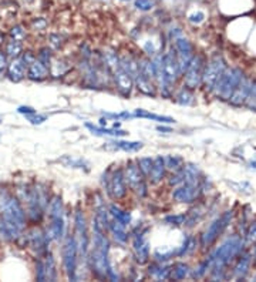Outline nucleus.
Listing matches in <instances>:
<instances>
[{
	"label": "nucleus",
	"mask_w": 256,
	"mask_h": 282,
	"mask_svg": "<svg viewBox=\"0 0 256 282\" xmlns=\"http://www.w3.org/2000/svg\"><path fill=\"white\" fill-rule=\"evenodd\" d=\"M26 224V214L19 200L7 192L0 194V232L6 240H16Z\"/></svg>",
	"instance_id": "1"
},
{
	"label": "nucleus",
	"mask_w": 256,
	"mask_h": 282,
	"mask_svg": "<svg viewBox=\"0 0 256 282\" xmlns=\"http://www.w3.org/2000/svg\"><path fill=\"white\" fill-rule=\"evenodd\" d=\"M108 251H110V241L105 236V228L98 220L94 218L93 221V250L90 252V264L93 274L98 278H110L118 280V276L114 274L113 268L110 266L108 261Z\"/></svg>",
	"instance_id": "2"
},
{
	"label": "nucleus",
	"mask_w": 256,
	"mask_h": 282,
	"mask_svg": "<svg viewBox=\"0 0 256 282\" xmlns=\"http://www.w3.org/2000/svg\"><path fill=\"white\" fill-rule=\"evenodd\" d=\"M242 246H244L242 238L239 235H232L212 254V258H214L212 276H214V280L224 278V272H225L227 265L241 252Z\"/></svg>",
	"instance_id": "3"
},
{
	"label": "nucleus",
	"mask_w": 256,
	"mask_h": 282,
	"mask_svg": "<svg viewBox=\"0 0 256 282\" xmlns=\"http://www.w3.org/2000/svg\"><path fill=\"white\" fill-rule=\"evenodd\" d=\"M181 74L180 66L175 50L172 48L168 53L162 56V80H161V92L165 97H170L171 88L175 84L178 76Z\"/></svg>",
	"instance_id": "4"
},
{
	"label": "nucleus",
	"mask_w": 256,
	"mask_h": 282,
	"mask_svg": "<svg viewBox=\"0 0 256 282\" xmlns=\"http://www.w3.org/2000/svg\"><path fill=\"white\" fill-rule=\"evenodd\" d=\"M244 78V73L239 68H225V72L219 77L217 82V86L214 88V92L217 93L219 98L222 100H228L231 98V96L234 94L235 88L239 84V82Z\"/></svg>",
	"instance_id": "5"
},
{
	"label": "nucleus",
	"mask_w": 256,
	"mask_h": 282,
	"mask_svg": "<svg viewBox=\"0 0 256 282\" xmlns=\"http://www.w3.org/2000/svg\"><path fill=\"white\" fill-rule=\"evenodd\" d=\"M77 261H78V244L76 236H68L63 246V264L67 278L70 281H76Z\"/></svg>",
	"instance_id": "6"
},
{
	"label": "nucleus",
	"mask_w": 256,
	"mask_h": 282,
	"mask_svg": "<svg viewBox=\"0 0 256 282\" xmlns=\"http://www.w3.org/2000/svg\"><path fill=\"white\" fill-rule=\"evenodd\" d=\"M225 68H227V64H225V60L221 54H215L211 58V62L205 66L204 78H202V83L205 86L207 92H214L217 82L222 76V73L225 72Z\"/></svg>",
	"instance_id": "7"
},
{
	"label": "nucleus",
	"mask_w": 256,
	"mask_h": 282,
	"mask_svg": "<svg viewBox=\"0 0 256 282\" xmlns=\"http://www.w3.org/2000/svg\"><path fill=\"white\" fill-rule=\"evenodd\" d=\"M124 178L127 186L135 191L140 197L147 196V184H145V176L142 174V171L138 167V164H135L133 161H130L127 164V167L124 170Z\"/></svg>",
	"instance_id": "8"
},
{
	"label": "nucleus",
	"mask_w": 256,
	"mask_h": 282,
	"mask_svg": "<svg viewBox=\"0 0 256 282\" xmlns=\"http://www.w3.org/2000/svg\"><path fill=\"white\" fill-rule=\"evenodd\" d=\"M232 216H234V211H227V212H224L222 216H218L211 226L209 228L205 231V234L202 235V240H201V245L202 246H209V245H212L217 240H218V236L224 231H225V228L229 226V222L232 221Z\"/></svg>",
	"instance_id": "9"
},
{
	"label": "nucleus",
	"mask_w": 256,
	"mask_h": 282,
	"mask_svg": "<svg viewBox=\"0 0 256 282\" xmlns=\"http://www.w3.org/2000/svg\"><path fill=\"white\" fill-rule=\"evenodd\" d=\"M105 190L110 194V197L114 200H121L127 194V182L124 178V170H114L111 174H104Z\"/></svg>",
	"instance_id": "10"
},
{
	"label": "nucleus",
	"mask_w": 256,
	"mask_h": 282,
	"mask_svg": "<svg viewBox=\"0 0 256 282\" xmlns=\"http://www.w3.org/2000/svg\"><path fill=\"white\" fill-rule=\"evenodd\" d=\"M205 60H204V57L199 56H194V58L191 60L190 66L188 68L185 70V86L191 88V90H194V88H197L201 86L202 83V78H204V72H205Z\"/></svg>",
	"instance_id": "11"
},
{
	"label": "nucleus",
	"mask_w": 256,
	"mask_h": 282,
	"mask_svg": "<svg viewBox=\"0 0 256 282\" xmlns=\"http://www.w3.org/2000/svg\"><path fill=\"white\" fill-rule=\"evenodd\" d=\"M175 54H177V60H178V66H180V72L181 74L185 73V70L190 66L191 60L194 58V48H192V44L188 38H175Z\"/></svg>",
	"instance_id": "12"
},
{
	"label": "nucleus",
	"mask_w": 256,
	"mask_h": 282,
	"mask_svg": "<svg viewBox=\"0 0 256 282\" xmlns=\"http://www.w3.org/2000/svg\"><path fill=\"white\" fill-rule=\"evenodd\" d=\"M74 222H76V240L77 244H78V252L81 254V256H87L88 245H90V235H88V230H87V222H85L84 214L80 210L76 211Z\"/></svg>",
	"instance_id": "13"
},
{
	"label": "nucleus",
	"mask_w": 256,
	"mask_h": 282,
	"mask_svg": "<svg viewBox=\"0 0 256 282\" xmlns=\"http://www.w3.org/2000/svg\"><path fill=\"white\" fill-rule=\"evenodd\" d=\"M201 192V186L199 184H181L172 192V198L182 204H191L198 198Z\"/></svg>",
	"instance_id": "14"
},
{
	"label": "nucleus",
	"mask_w": 256,
	"mask_h": 282,
	"mask_svg": "<svg viewBox=\"0 0 256 282\" xmlns=\"http://www.w3.org/2000/svg\"><path fill=\"white\" fill-rule=\"evenodd\" d=\"M133 250L134 256H135L137 262L140 264V265H144V264L148 262V260H150V242L145 238L144 232H138V234L134 235Z\"/></svg>",
	"instance_id": "15"
},
{
	"label": "nucleus",
	"mask_w": 256,
	"mask_h": 282,
	"mask_svg": "<svg viewBox=\"0 0 256 282\" xmlns=\"http://www.w3.org/2000/svg\"><path fill=\"white\" fill-rule=\"evenodd\" d=\"M114 80H115V86H117V88H118L120 93L123 94V96H130L134 87V78L133 76L128 74L124 70L121 64H120L118 68L114 70Z\"/></svg>",
	"instance_id": "16"
},
{
	"label": "nucleus",
	"mask_w": 256,
	"mask_h": 282,
	"mask_svg": "<svg viewBox=\"0 0 256 282\" xmlns=\"http://www.w3.org/2000/svg\"><path fill=\"white\" fill-rule=\"evenodd\" d=\"M251 84H252V80H249V78H247L244 76V78L239 82V84L235 88L234 94L231 96L229 103L232 104V106H242V104H245L249 90H251Z\"/></svg>",
	"instance_id": "17"
},
{
	"label": "nucleus",
	"mask_w": 256,
	"mask_h": 282,
	"mask_svg": "<svg viewBox=\"0 0 256 282\" xmlns=\"http://www.w3.org/2000/svg\"><path fill=\"white\" fill-rule=\"evenodd\" d=\"M165 161H164V157L162 156H158V157H155L154 161H152V168H151V172H150V176L147 177L148 181L151 182V184H158V182H161L162 178L165 177Z\"/></svg>",
	"instance_id": "18"
},
{
	"label": "nucleus",
	"mask_w": 256,
	"mask_h": 282,
	"mask_svg": "<svg viewBox=\"0 0 256 282\" xmlns=\"http://www.w3.org/2000/svg\"><path fill=\"white\" fill-rule=\"evenodd\" d=\"M64 230H66V226H64L63 216L51 218L47 230V238L50 241H60L63 238V235H64Z\"/></svg>",
	"instance_id": "19"
},
{
	"label": "nucleus",
	"mask_w": 256,
	"mask_h": 282,
	"mask_svg": "<svg viewBox=\"0 0 256 282\" xmlns=\"http://www.w3.org/2000/svg\"><path fill=\"white\" fill-rule=\"evenodd\" d=\"M48 74V67L41 63L40 60H34L30 66H28V72H27V77L33 82H41L44 80Z\"/></svg>",
	"instance_id": "20"
},
{
	"label": "nucleus",
	"mask_w": 256,
	"mask_h": 282,
	"mask_svg": "<svg viewBox=\"0 0 256 282\" xmlns=\"http://www.w3.org/2000/svg\"><path fill=\"white\" fill-rule=\"evenodd\" d=\"M48 241L47 234L41 232L40 230H34L30 234V245L37 251V254H44L47 251Z\"/></svg>",
	"instance_id": "21"
},
{
	"label": "nucleus",
	"mask_w": 256,
	"mask_h": 282,
	"mask_svg": "<svg viewBox=\"0 0 256 282\" xmlns=\"http://www.w3.org/2000/svg\"><path fill=\"white\" fill-rule=\"evenodd\" d=\"M108 148H113V150H123L127 152H135V151H140L144 147L141 141H111L107 144Z\"/></svg>",
	"instance_id": "22"
},
{
	"label": "nucleus",
	"mask_w": 256,
	"mask_h": 282,
	"mask_svg": "<svg viewBox=\"0 0 256 282\" xmlns=\"http://www.w3.org/2000/svg\"><path fill=\"white\" fill-rule=\"evenodd\" d=\"M7 76L11 82L19 83L24 77V64L20 58H13V62L7 67Z\"/></svg>",
	"instance_id": "23"
},
{
	"label": "nucleus",
	"mask_w": 256,
	"mask_h": 282,
	"mask_svg": "<svg viewBox=\"0 0 256 282\" xmlns=\"http://www.w3.org/2000/svg\"><path fill=\"white\" fill-rule=\"evenodd\" d=\"M134 83L137 86L138 92H141L142 94L151 96V97L155 96V87H154V84L151 83V80L147 78L145 76H142L141 73H138V74L134 77Z\"/></svg>",
	"instance_id": "24"
},
{
	"label": "nucleus",
	"mask_w": 256,
	"mask_h": 282,
	"mask_svg": "<svg viewBox=\"0 0 256 282\" xmlns=\"http://www.w3.org/2000/svg\"><path fill=\"white\" fill-rule=\"evenodd\" d=\"M108 231L113 234L114 240L115 241H118V242H127V240H128V234H127V231H125V226L123 224H120L118 221H115L113 216H111V220H110V224H108Z\"/></svg>",
	"instance_id": "25"
},
{
	"label": "nucleus",
	"mask_w": 256,
	"mask_h": 282,
	"mask_svg": "<svg viewBox=\"0 0 256 282\" xmlns=\"http://www.w3.org/2000/svg\"><path fill=\"white\" fill-rule=\"evenodd\" d=\"M108 212L120 224H123L125 226L131 224V214L128 211H125V210H121L120 207H117L115 204H110L108 206Z\"/></svg>",
	"instance_id": "26"
},
{
	"label": "nucleus",
	"mask_w": 256,
	"mask_h": 282,
	"mask_svg": "<svg viewBox=\"0 0 256 282\" xmlns=\"http://www.w3.org/2000/svg\"><path fill=\"white\" fill-rule=\"evenodd\" d=\"M85 127L95 136H110V137H124L127 132L118 130V128H104V127H97L93 126L91 122H85Z\"/></svg>",
	"instance_id": "27"
},
{
	"label": "nucleus",
	"mask_w": 256,
	"mask_h": 282,
	"mask_svg": "<svg viewBox=\"0 0 256 282\" xmlns=\"http://www.w3.org/2000/svg\"><path fill=\"white\" fill-rule=\"evenodd\" d=\"M172 266L170 265H162V264H151L150 265V274L158 281H165L171 276Z\"/></svg>",
	"instance_id": "28"
},
{
	"label": "nucleus",
	"mask_w": 256,
	"mask_h": 282,
	"mask_svg": "<svg viewBox=\"0 0 256 282\" xmlns=\"http://www.w3.org/2000/svg\"><path fill=\"white\" fill-rule=\"evenodd\" d=\"M134 117H140V118H150L152 122H162V124H172V122H175V120L172 118V117H167V116H158V114H154V113H148V112H145V110H141V108H138V110H135L133 113Z\"/></svg>",
	"instance_id": "29"
},
{
	"label": "nucleus",
	"mask_w": 256,
	"mask_h": 282,
	"mask_svg": "<svg viewBox=\"0 0 256 282\" xmlns=\"http://www.w3.org/2000/svg\"><path fill=\"white\" fill-rule=\"evenodd\" d=\"M120 64L128 74L133 76V78L138 74L140 72V63L137 60H134L131 56H124L120 58Z\"/></svg>",
	"instance_id": "30"
},
{
	"label": "nucleus",
	"mask_w": 256,
	"mask_h": 282,
	"mask_svg": "<svg viewBox=\"0 0 256 282\" xmlns=\"http://www.w3.org/2000/svg\"><path fill=\"white\" fill-rule=\"evenodd\" d=\"M251 261H252V258H251L249 254H245L241 256V260L238 261L237 266H235V271H234L237 278H239V280L245 278V275L248 274V270L251 266Z\"/></svg>",
	"instance_id": "31"
},
{
	"label": "nucleus",
	"mask_w": 256,
	"mask_h": 282,
	"mask_svg": "<svg viewBox=\"0 0 256 282\" xmlns=\"http://www.w3.org/2000/svg\"><path fill=\"white\" fill-rule=\"evenodd\" d=\"M164 161H165V167L167 170H170L172 172H178L180 170H182V167L185 166V162H184V158L180 157V156H167V157H164Z\"/></svg>",
	"instance_id": "32"
},
{
	"label": "nucleus",
	"mask_w": 256,
	"mask_h": 282,
	"mask_svg": "<svg viewBox=\"0 0 256 282\" xmlns=\"http://www.w3.org/2000/svg\"><path fill=\"white\" fill-rule=\"evenodd\" d=\"M190 274V266L185 262H178L172 266V272H171V278L175 281H182L188 276Z\"/></svg>",
	"instance_id": "33"
},
{
	"label": "nucleus",
	"mask_w": 256,
	"mask_h": 282,
	"mask_svg": "<svg viewBox=\"0 0 256 282\" xmlns=\"http://www.w3.org/2000/svg\"><path fill=\"white\" fill-rule=\"evenodd\" d=\"M63 201L60 197H54L50 201V206H48V216L50 220L51 218H60L63 216Z\"/></svg>",
	"instance_id": "34"
},
{
	"label": "nucleus",
	"mask_w": 256,
	"mask_h": 282,
	"mask_svg": "<svg viewBox=\"0 0 256 282\" xmlns=\"http://www.w3.org/2000/svg\"><path fill=\"white\" fill-rule=\"evenodd\" d=\"M21 43L20 40H14L11 38L9 43H7V47H6V54L11 58H19L20 53H21Z\"/></svg>",
	"instance_id": "35"
},
{
	"label": "nucleus",
	"mask_w": 256,
	"mask_h": 282,
	"mask_svg": "<svg viewBox=\"0 0 256 282\" xmlns=\"http://www.w3.org/2000/svg\"><path fill=\"white\" fill-rule=\"evenodd\" d=\"M44 266H46V276H47L48 281H54L57 276V271L56 262H54V258L51 254L47 255V261L44 262Z\"/></svg>",
	"instance_id": "36"
},
{
	"label": "nucleus",
	"mask_w": 256,
	"mask_h": 282,
	"mask_svg": "<svg viewBox=\"0 0 256 282\" xmlns=\"http://www.w3.org/2000/svg\"><path fill=\"white\" fill-rule=\"evenodd\" d=\"M177 102L182 106H191L194 104V94L191 93V88H182L180 93L177 94Z\"/></svg>",
	"instance_id": "37"
},
{
	"label": "nucleus",
	"mask_w": 256,
	"mask_h": 282,
	"mask_svg": "<svg viewBox=\"0 0 256 282\" xmlns=\"http://www.w3.org/2000/svg\"><path fill=\"white\" fill-rule=\"evenodd\" d=\"M60 161H61L63 164H66L67 167L87 170V164H85L84 161L81 160V158H73V157H70V156H66V157H63V158H61Z\"/></svg>",
	"instance_id": "38"
},
{
	"label": "nucleus",
	"mask_w": 256,
	"mask_h": 282,
	"mask_svg": "<svg viewBox=\"0 0 256 282\" xmlns=\"http://www.w3.org/2000/svg\"><path fill=\"white\" fill-rule=\"evenodd\" d=\"M212 262H214V258H212V255L209 256L208 260H205L204 262L199 264V266L194 271V274H192V276L194 278H202L205 274H207V271H208V268L212 265Z\"/></svg>",
	"instance_id": "39"
},
{
	"label": "nucleus",
	"mask_w": 256,
	"mask_h": 282,
	"mask_svg": "<svg viewBox=\"0 0 256 282\" xmlns=\"http://www.w3.org/2000/svg\"><path fill=\"white\" fill-rule=\"evenodd\" d=\"M245 104H247V107H249L251 110H256V80H252L251 90H249Z\"/></svg>",
	"instance_id": "40"
},
{
	"label": "nucleus",
	"mask_w": 256,
	"mask_h": 282,
	"mask_svg": "<svg viewBox=\"0 0 256 282\" xmlns=\"http://www.w3.org/2000/svg\"><path fill=\"white\" fill-rule=\"evenodd\" d=\"M152 158L151 157H142L138 160V167L140 170L142 171V174L145 176V177H148L150 176V172H151V168H152Z\"/></svg>",
	"instance_id": "41"
},
{
	"label": "nucleus",
	"mask_w": 256,
	"mask_h": 282,
	"mask_svg": "<svg viewBox=\"0 0 256 282\" xmlns=\"http://www.w3.org/2000/svg\"><path fill=\"white\" fill-rule=\"evenodd\" d=\"M164 221L170 226H184V222L187 221V216L185 214H177V216H167L164 218Z\"/></svg>",
	"instance_id": "42"
},
{
	"label": "nucleus",
	"mask_w": 256,
	"mask_h": 282,
	"mask_svg": "<svg viewBox=\"0 0 256 282\" xmlns=\"http://www.w3.org/2000/svg\"><path fill=\"white\" fill-rule=\"evenodd\" d=\"M105 57V63H107V66L110 67L111 70H115V68H118L120 67V58H118V56L115 54V53H113V52H107L104 54Z\"/></svg>",
	"instance_id": "43"
},
{
	"label": "nucleus",
	"mask_w": 256,
	"mask_h": 282,
	"mask_svg": "<svg viewBox=\"0 0 256 282\" xmlns=\"http://www.w3.org/2000/svg\"><path fill=\"white\" fill-rule=\"evenodd\" d=\"M134 6L141 12H148L154 8V0H134Z\"/></svg>",
	"instance_id": "44"
},
{
	"label": "nucleus",
	"mask_w": 256,
	"mask_h": 282,
	"mask_svg": "<svg viewBox=\"0 0 256 282\" xmlns=\"http://www.w3.org/2000/svg\"><path fill=\"white\" fill-rule=\"evenodd\" d=\"M192 248H194V240H192L191 236H187V238H185V241H184V244H182V246H181L180 250H178L177 255L182 256V255L188 254L190 251H192Z\"/></svg>",
	"instance_id": "45"
},
{
	"label": "nucleus",
	"mask_w": 256,
	"mask_h": 282,
	"mask_svg": "<svg viewBox=\"0 0 256 282\" xmlns=\"http://www.w3.org/2000/svg\"><path fill=\"white\" fill-rule=\"evenodd\" d=\"M36 278H37V281H46L47 280V276H46V266H44L43 261H37V265H36Z\"/></svg>",
	"instance_id": "46"
},
{
	"label": "nucleus",
	"mask_w": 256,
	"mask_h": 282,
	"mask_svg": "<svg viewBox=\"0 0 256 282\" xmlns=\"http://www.w3.org/2000/svg\"><path fill=\"white\" fill-rule=\"evenodd\" d=\"M247 242L248 244H255L256 242V222H252L248 228Z\"/></svg>",
	"instance_id": "47"
},
{
	"label": "nucleus",
	"mask_w": 256,
	"mask_h": 282,
	"mask_svg": "<svg viewBox=\"0 0 256 282\" xmlns=\"http://www.w3.org/2000/svg\"><path fill=\"white\" fill-rule=\"evenodd\" d=\"M26 118H27L28 122H31V124H41V122H44L47 120V117L46 116H40L37 113H33V114H27L26 116Z\"/></svg>",
	"instance_id": "48"
},
{
	"label": "nucleus",
	"mask_w": 256,
	"mask_h": 282,
	"mask_svg": "<svg viewBox=\"0 0 256 282\" xmlns=\"http://www.w3.org/2000/svg\"><path fill=\"white\" fill-rule=\"evenodd\" d=\"M204 19H205L204 12H194V13H191L190 16H188V20H190L191 23H194V24H199V23H202Z\"/></svg>",
	"instance_id": "49"
},
{
	"label": "nucleus",
	"mask_w": 256,
	"mask_h": 282,
	"mask_svg": "<svg viewBox=\"0 0 256 282\" xmlns=\"http://www.w3.org/2000/svg\"><path fill=\"white\" fill-rule=\"evenodd\" d=\"M50 57H51L50 50H48V48H43V50L40 52V54H38V60L48 67L50 66Z\"/></svg>",
	"instance_id": "50"
},
{
	"label": "nucleus",
	"mask_w": 256,
	"mask_h": 282,
	"mask_svg": "<svg viewBox=\"0 0 256 282\" xmlns=\"http://www.w3.org/2000/svg\"><path fill=\"white\" fill-rule=\"evenodd\" d=\"M10 34H11V38H14V40H21L24 38V30L21 26H16V28H11Z\"/></svg>",
	"instance_id": "51"
},
{
	"label": "nucleus",
	"mask_w": 256,
	"mask_h": 282,
	"mask_svg": "<svg viewBox=\"0 0 256 282\" xmlns=\"http://www.w3.org/2000/svg\"><path fill=\"white\" fill-rule=\"evenodd\" d=\"M20 60L23 62V64H24V66H30V64H31V63L36 60V57L33 56V53H31V52H26Z\"/></svg>",
	"instance_id": "52"
},
{
	"label": "nucleus",
	"mask_w": 256,
	"mask_h": 282,
	"mask_svg": "<svg viewBox=\"0 0 256 282\" xmlns=\"http://www.w3.org/2000/svg\"><path fill=\"white\" fill-rule=\"evenodd\" d=\"M7 67V54H4L1 50H0V73Z\"/></svg>",
	"instance_id": "53"
},
{
	"label": "nucleus",
	"mask_w": 256,
	"mask_h": 282,
	"mask_svg": "<svg viewBox=\"0 0 256 282\" xmlns=\"http://www.w3.org/2000/svg\"><path fill=\"white\" fill-rule=\"evenodd\" d=\"M17 112H19L20 114H24V116H27V114L36 113V110H34L33 107H27V106H21V107H19V108H17Z\"/></svg>",
	"instance_id": "54"
},
{
	"label": "nucleus",
	"mask_w": 256,
	"mask_h": 282,
	"mask_svg": "<svg viewBox=\"0 0 256 282\" xmlns=\"http://www.w3.org/2000/svg\"><path fill=\"white\" fill-rule=\"evenodd\" d=\"M144 48L147 50V53H148V54H154V53H155V48H154L152 42H147V43H145V46H144Z\"/></svg>",
	"instance_id": "55"
},
{
	"label": "nucleus",
	"mask_w": 256,
	"mask_h": 282,
	"mask_svg": "<svg viewBox=\"0 0 256 282\" xmlns=\"http://www.w3.org/2000/svg\"><path fill=\"white\" fill-rule=\"evenodd\" d=\"M157 130H158V132H172L171 128H167V127H161V126H160V127H157Z\"/></svg>",
	"instance_id": "56"
},
{
	"label": "nucleus",
	"mask_w": 256,
	"mask_h": 282,
	"mask_svg": "<svg viewBox=\"0 0 256 282\" xmlns=\"http://www.w3.org/2000/svg\"><path fill=\"white\" fill-rule=\"evenodd\" d=\"M254 256H255V260H256V246H255V252H254Z\"/></svg>",
	"instance_id": "57"
}]
</instances>
